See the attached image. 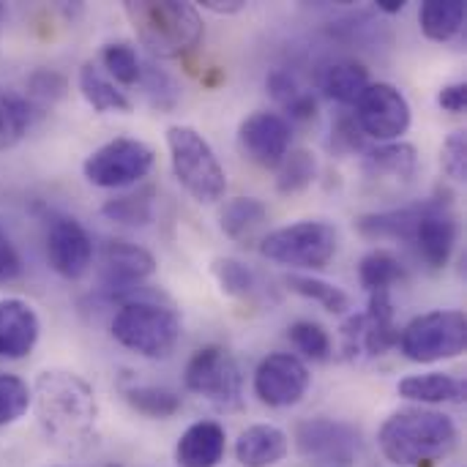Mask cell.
Here are the masks:
<instances>
[{
  "label": "cell",
  "mask_w": 467,
  "mask_h": 467,
  "mask_svg": "<svg viewBox=\"0 0 467 467\" xmlns=\"http://www.w3.org/2000/svg\"><path fill=\"white\" fill-rule=\"evenodd\" d=\"M287 287L293 293L320 304L331 315H345L350 309V296L342 287H337L331 282H323L317 276H298V274H293V276H287Z\"/></svg>",
  "instance_id": "836d02e7"
},
{
  "label": "cell",
  "mask_w": 467,
  "mask_h": 467,
  "mask_svg": "<svg viewBox=\"0 0 467 467\" xmlns=\"http://www.w3.org/2000/svg\"><path fill=\"white\" fill-rule=\"evenodd\" d=\"M421 33L430 41H451L465 25V3L462 0H427L419 11Z\"/></svg>",
  "instance_id": "f1b7e54d"
},
{
  "label": "cell",
  "mask_w": 467,
  "mask_h": 467,
  "mask_svg": "<svg viewBox=\"0 0 467 467\" xmlns=\"http://www.w3.org/2000/svg\"><path fill=\"white\" fill-rule=\"evenodd\" d=\"M30 408L52 446L66 454H82L99 435V402L88 380L66 369H47L36 378Z\"/></svg>",
  "instance_id": "6da1fadb"
},
{
  "label": "cell",
  "mask_w": 467,
  "mask_h": 467,
  "mask_svg": "<svg viewBox=\"0 0 467 467\" xmlns=\"http://www.w3.org/2000/svg\"><path fill=\"white\" fill-rule=\"evenodd\" d=\"M109 331L118 345L142 358H167L181 342L183 326L175 309L150 298H129L118 306Z\"/></svg>",
  "instance_id": "277c9868"
},
{
  "label": "cell",
  "mask_w": 467,
  "mask_h": 467,
  "mask_svg": "<svg viewBox=\"0 0 467 467\" xmlns=\"http://www.w3.org/2000/svg\"><path fill=\"white\" fill-rule=\"evenodd\" d=\"M66 93V79L55 71H36L30 77V96L38 101H57Z\"/></svg>",
  "instance_id": "b9f144b4"
},
{
  "label": "cell",
  "mask_w": 467,
  "mask_h": 467,
  "mask_svg": "<svg viewBox=\"0 0 467 467\" xmlns=\"http://www.w3.org/2000/svg\"><path fill=\"white\" fill-rule=\"evenodd\" d=\"M202 8L213 14H238L246 8V3L244 0H202Z\"/></svg>",
  "instance_id": "f6af8a7d"
},
{
  "label": "cell",
  "mask_w": 467,
  "mask_h": 467,
  "mask_svg": "<svg viewBox=\"0 0 467 467\" xmlns=\"http://www.w3.org/2000/svg\"><path fill=\"white\" fill-rule=\"evenodd\" d=\"M369 85V71L358 60H337L326 66L320 74V90L342 107H356V101L364 96Z\"/></svg>",
  "instance_id": "603a6c76"
},
{
  "label": "cell",
  "mask_w": 467,
  "mask_h": 467,
  "mask_svg": "<svg viewBox=\"0 0 467 467\" xmlns=\"http://www.w3.org/2000/svg\"><path fill=\"white\" fill-rule=\"evenodd\" d=\"M47 260L63 279H82L93 263V241L74 216H55L47 230Z\"/></svg>",
  "instance_id": "e0dca14e"
},
{
  "label": "cell",
  "mask_w": 467,
  "mask_h": 467,
  "mask_svg": "<svg viewBox=\"0 0 467 467\" xmlns=\"http://www.w3.org/2000/svg\"><path fill=\"white\" fill-rule=\"evenodd\" d=\"M296 446L312 467H353L361 449V435L348 421L306 419L296 427Z\"/></svg>",
  "instance_id": "7c38bea8"
},
{
  "label": "cell",
  "mask_w": 467,
  "mask_h": 467,
  "mask_svg": "<svg viewBox=\"0 0 467 467\" xmlns=\"http://www.w3.org/2000/svg\"><path fill=\"white\" fill-rule=\"evenodd\" d=\"M457 216L449 200L432 197L421 202V213L413 230V244L430 268H446L457 246Z\"/></svg>",
  "instance_id": "9a60e30c"
},
{
  "label": "cell",
  "mask_w": 467,
  "mask_h": 467,
  "mask_svg": "<svg viewBox=\"0 0 467 467\" xmlns=\"http://www.w3.org/2000/svg\"><path fill=\"white\" fill-rule=\"evenodd\" d=\"M378 8L386 14H400L405 11V0H378Z\"/></svg>",
  "instance_id": "bcb514c9"
},
{
  "label": "cell",
  "mask_w": 467,
  "mask_h": 467,
  "mask_svg": "<svg viewBox=\"0 0 467 467\" xmlns=\"http://www.w3.org/2000/svg\"><path fill=\"white\" fill-rule=\"evenodd\" d=\"M290 451L287 435L274 424H254L235 441V460L241 467H274Z\"/></svg>",
  "instance_id": "44dd1931"
},
{
  "label": "cell",
  "mask_w": 467,
  "mask_h": 467,
  "mask_svg": "<svg viewBox=\"0 0 467 467\" xmlns=\"http://www.w3.org/2000/svg\"><path fill=\"white\" fill-rule=\"evenodd\" d=\"M268 93L274 96V101L285 109V120H312L317 115V99L312 96V90H306L296 74H290L287 68H274L265 79Z\"/></svg>",
  "instance_id": "cb8c5ba5"
},
{
  "label": "cell",
  "mask_w": 467,
  "mask_h": 467,
  "mask_svg": "<svg viewBox=\"0 0 467 467\" xmlns=\"http://www.w3.org/2000/svg\"><path fill=\"white\" fill-rule=\"evenodd\" d=\"M315 175H317L315 153H309L304 148L290 150L282 159V164L276 167V189H279V194H298L312 186Z\"/></svg>",
  "instance_id": "d6a6232c"
},
{
  "label": "cell",
  "mask_w": 467,
  "mask_h": 467,
  "mask_svg": "<svg viewBox=\"0 0 467 467\" xmlns=\"http://www.w3.org/2000/svg\"><path fill=\"white\" fill-rule=\"evenodd\" d=\"M101 66L107 68V77L115 85H137L140 74H142V60H140L137 49L126 41L107 44L101 49Z\"/></svg>",
  "instance_id": "e575fe53"
},
{
  "label": "cell",
  "mask_w": 467,
  "mask_h": 467,
  "mask_svg": "<svg viewBox=\"0 0 467 467\" xmlns=\"http://www.w3.org/2000/svg\"><path fill=\"white\" fill-rule=\"evenodd\" d=\"M287 337L296 345V350L304 353L312 361H326L328 353H331V337L315 320H298V323H293L290 331H287Z\"/></svg>",
  "instance_id": "f35d334b"
},
{
  "label": "cell",
  "mask_w": 467,
  "mask_h": 467,
  "mask_svg": "<svg viewBox=\"0 0 467 467\" xmlns=\"http://www.w3.org/2000/svg\"><path fill=\"white\" fill-rule=\"evenodd\" d=\"M353 118L364 137L378 142H400L413 123L408 96L391 82H372L353 107Z\"/></svg>",
  "instance_id": "30bf717a"
},
{
  "label": "cell",
  "mask_w": 467,
  "mask_h": 467,
  "mask_svg": "<svg viewBox=\"0 0 467 467\" xmlns=\"http://www.w3.org/2000/svg\"><path fill=\"white\" fill-rule=\"evenodd\" d=\"M183 383L192 394L205 397L219 408H235L241 402L244 378L233 353L222 345H208L197 350L183 372Z\"/></svg>",
  "instance_id": "9c48e42d"
},
{
  "label": "cell",
  "mask_w": 467,
  "mask_h": 467,
  "mask_svg": "<svg viewBox=\"0 0 467 467\" xmlns=\"http://www.w3.org/2000/svg\"><path fill=\"white\" fill-rule=\"evenodd\" d=\"M3 14H5V11H3V5H0V16H3Z\"/></svg>",
  "instance_id": "7dc6e473"
},
{
  "label": "cell",
  "mask_w": 467,
  "mask_h": 467,
  "mask_svg": "<svg viewBox=\"0 0 467 467\" xmlns=\"http://www.w3.org/2000/svg\"><path fill=\"white\" fill-rule=\"evenodd\" d=\"M460 441L457 424L430 408H408L391 413L380 432L378 446L397 467H421L443 460Z\"/></svg>",
  "instance_id": "7a4b0ae2"
},
{
  "label": "cell",
  "mask_w": 467,
  "mask_h": 467,
  "mask_svg": "<svg viewBox=\"0 0 467 467\" xmlns=\"http://www.w3.org/2000/svg\"><path fill=\"white\" fill-rule=\"evenodd\" d=\"M30 386L8 372H0V427L16 424L30 410Z\"/></svg>",
  "instance_id": "8d00e7d4"
},
{
  "label": "cell",
  "mask_w": 467,
  "mask_h": 467,
  "mask_svg": "<svg viewBox=\"0 0 467 467\" xmlns=\"http://www.w3.org/2000/svg\"><path fill=\"white\" fill-rule=\"evenodd\" d=\"M358 279L369 293H389L391 285L405 279V265L389 249H372L358 263Z\"/></svg>",
  "instance_id": "f546056e"
},
{
  "label": "cell",
  "mask_w": 467,
  "mask_h": 467,
  "mask_svg": "<svg viewBox=\"0 0 467 467\" xmlns=\"http://www.w3.org/2000/svg\"><path fill=\"white\" fill-rule=\"evenodd\" d=\"M421 213V202L419 205H405V208H391V211H378V213H364L356 227L361 235L367 238H394V241H410L416 222Z\"/></svg>",
  "instance_id": "484cf974"
},
{
  "label": "cell",
  "mask_w": 467,
  "mask_h": 467,
  "mask_svg": "<svg viewBox=\"0 0 467 467\" xmlns=\"http://www.w3.org/2000/svg\"><path fill=\"white\" fill-rule=\"evenodd\" d=\"M126 402L145 419H172L181 410V397L161 386H131L123 391Z\"/></svg>",
  "instance_id": "1f68e13d"
},
{
  "label": "cell",
  "mask_w": 467,
  "mask_h": 467,
  "mask_svg": "<svg viewBox=\"0 0 467 467\" xmlns=\"http://www.w3.org/2000/svg\"><path fill=\"white\" fill-rule=\"evenodd\" d=\"M397 394L410 402L421 405H449L465 400V383L446 372H427V375H408L400 380Z\"/></svg>",
  "instance_id": "7402d4cb"
},
{
  "label": "cell",
  "mask_w": 467,
  "mask_h": 467,
  "mask_svg": "<svg viewBox=\"0 0 467 467\" xmlns=\"http://www.w3.org/2000/svg\"><path fill=\"white\" fill-rule=\"evenodd\" d=\"M41 337L36 309L22 298H0V358L19 361L33 353Z\"/></svg>",
  "instance_id": "ac0fdd59"
},
{
  "label": "cell",
  "mask_w": 467,
  "mask_h": 467,
  "mask_svg": "<svg viewBox=\"0 0 467 467\" xmlns=\"http://www.w3.org/2000/svg\"><path fill=\"white\" fill-rule=\"evenodd\" d=\"M123 11L140 44L161 60L194 52L205 36L197 5L183 0H126Z\"/></svg>",
  "instance_id": "3957f363"
},
{
  "label": "cell",
  "mask_w": 467,
  "mask_h": 467,
  "mask_svg": "<svg viewBox=\"0 0 467 467\" xmlns=\"http://www.w3.org/2000/svg\"><path fill=\"white\" fill-rule=\"evenodd\" d=\"M331 142L339 148V150H348V153H353V150H364V131L358 129V123H356V118H353V112L350 115H342V118H337V123H334V129H331Z\"/></svg>",
  "instance_id": "60d3db41"
},
{
  "label": "cell",
  "mask_w": 467,
  "mask_h": 467,
  "mask_svg": "<svg viewBox=\"0 0 467 467\" xmlns=\"http://www.w3.org/2000/svg\"><path fill=\"white\" fill-rule=\"evenodd\" d=\"M339 249L337 227L320 219H304L279 230H271L260 241V254L271 263L304 268V271H320L326 268Z\"/></svg>",
  "instance_id": "8992f818"
},
{
  "label": "cell",
  "mask_w": 467,
  "mask_h": 467,
  "mask_svg": "<svg viewBox=\"0 0 467 467\" xmlns=\"http://www.w3.org/2000/svg\"><path fill=\"white\" fill-rule=\"evenodd\" d=\"M364 172L375 183L405 186L419 172V150L410 142H378L364 156Z\"/></svg>",
  "instance_id": "d6986e66"
},
{
  "label": "cell",
  "mask_w": 467,
  "mask_h": 467,
  "mask_svg": "<svg viewBox=\"0 0 467 467\" xmlns=\"http://www.w3.org/2000/svg\"><path fill=\"white\" fill-rule=\"evenodd\" d=\"M79 90H82V99L96 112H118V115H126L134 107L131 99L93 60L82 63V68H79Z\"/></svg>",
  "instance_id": "d4e9b609"
},
{
  "label": "cell",
  "mask_w": 467,
  "mask_h": 467,
  "mask_svg": "<svg viewBox=\"0 0 467 467\" xmlns=\"http://www.w3.org/2000/svg\"><path fill=\"white\" fill-rule=\"evenodd\" d=\"M140 85L145 88L148 101L156 109H161V112H170L178 104V99H181V90H178L175 79L167 71H161L159 66H153V63H142Z\"/></svg>",
  "instance_id": "74e56055"
},
{
  "label": "cell",
  "mask_w": 467,
  "mask_h": 467,
  "mask_svg": "<svg viewBox=\"0 0 467 467\" xmlns=\"http://www.w3.org/2000/svg\"><path fill=\"white\" fill-rule=\"evenodd\" d=\"M156 274V257L131 241H107L101 249V293L115 301L137 298L131 296L145 279Z\"/></svg>",
  "instance_id": "4fadbf2b"
},
{
  "label": "cell",
  "mask_w": 467,
  "mask_h": 467,
  "mask_svg": "<svg viewBox=\"0 0 467 467\" xmlns=\"http://www.w3.org/2000/svg\"><path fill=\"white\" fill-rule=\"evenodd\" d=\"M213 276L222 287L224 296L233 298H252L257 293V276L249 265L233 257H219L213 260Z\"/></svg>",
  "instance_id": "d590c367"
},
{
  "label": "cell",
  "mask_w": 467,
  "mask_h": 467,
  "mask_svg": "<svg viewBox=\"0 0 467 467\" xmlns=\"http://www.w3.org/2000/svg\"><path fill=\"white\" fill-rule=\"evenodd\" d=\"M438 104L451 112V115H462L467 109V85L465 82H449L441 88L438 93Z\"/></svg>",
  "instance_id": "ee69618b"
},
{
  "label": "cell",
  "mask_w": 467,
  "mask_h": 467,
  "mask_svg": "<svg viewBox=\"0 0 467 467\" xmlns=\"http://www.w3.org/2000/svg\"><path fill=\"white\" fill-rule=\"evenodd\" d=\"M153 161L156 153L148 142L134 137H115L85 159L82 175L99 189H126L140 183L153 170Z\"/></svg>",
  "instance_id": "ba28073f"
},
{
  "label": "cell",
  "mask_w": 467,
  "mask_h": 467,
  "mask_svg": "<svg viewBox=\"0 0 467 467\" xmlns=\"http://www.w3.org/2000/svg\"><path fill=\"white\" fill-rule=\"evenodd\" d=\"M402 356L416 364H438L462 356L467 348V317L462 309H435L413 317L397 339Z\"/></svg>",
  "instance_id": "52a82bcc"
},
{
  "label": "cell",
  "mask_w": 467,
  "mask_h": 467,
  "mask_svg": "<svg viewBox=\"0 0 467 467\" xmlns=\"http://www.w3.org/2000/svg\"><path fill=\"white\" fill-rule=\"evenodd\" d=\"M167 148L175 181L202 205H213L227 192V172L211 142L194 129L175 123L167 129Z\"/></svg>",
  "instance_id": "5b68a950"
},
{
  "label": "cell",
  "mask_w": 467,
  "mask_h": 467,
  "mask_svg": "<svg viewBox=\"0 0 467 467\" xmlns=\"http://www.w3.org/2000/svg\"><path fill=\"white\" fill-rule=\"evenodd\" d=\"M30 126V101L14 90L0 88V150L14 148Z\"/></svg>",
  "instance_id": "4dcf8cb0"
},
{
  "label": "cell",
  "mask_w": 467,
  "mask_h": 467,
  "mask_svg": "<svg viewBox=\"0 0 467 467\" xmlns=\"http://www.w3.org/2000/svg\"><path fill=\"white\" fill-rule=\"evenodd\" d=\"M290 140H293V129L282 112L260 109V112H252L238 126L241 148L254 164L265 170H276L282 164V159L290 153Z\"/></svg>",
  "instance_id": "2e32d148"
},
{
  "label": "cell",
  "mask_w": 467,
  "mask_h": 467,
  "mask_svg": "<svg viewBox=\"0 0 467 467\" xmlns=\"http://www.w3.org/2000/svg\"><path fill=\"white\" fill-rule=\"evenodd\" d=\"M441 164L446 170V175L457 183H465L467 178V134L460 131H451L449 140L443 142L441 148Z\"/></svg>",
  "instance_id": "ab89813d"
},
{
  "label": "cell",
  "mask_w": 467,
  "mask_h": 467,
  "mask_svg": "<svg viewBox=\"0 0 467 467\" xmlns=\"http://www.w3.org/2000/svg\"><path fill=\"white\" fill-rule=\"evenodd\" d=\"M19 274H22V257L11 244V238L0 230V285L14 282Z\"/></svg>",
  "instance_id": "7bdbcfd3"
},
{
  "label": "cell",
  "mask_w": 467,
  "mask_h": 467,
  "mask_svg": "<svg viewBox=\"0 0 467 467\" xmlns=\"http://www.w3.org/2000/svg\"><path fill=\"white\" fill-rule=\"evenodd\" d=\"M312 386L309 367L293 353H271L254 369V394L268 408L298 405Z\"/></svg>",
  "instance_id": "5bb4252c"
},
{
  "label": "cell",
  "mask_w": 467,
  "mask_h": 467,
  "mask_svg": "<svg viewBox=\"0 0 467 467\" xmlns=\"http://www.w3.org/2000/svg\"><path fill=\"white\" fill-rule=\"evenodd\" d=\"M400 328L394 320L391 293H369V306L361 315H353L342 326V353L345 358L383 356L397 348Z\"/></svg>",
  "instance_id": "8fae6325"
},
{
  "label": "cell",
  "mask_w": 467,
  "mask_h": 467,
  "mask_svg": "<svg viewBox=\"0 0 467 467\" xmlns=\"http://www.w3.org/2000/svg\"><path fill=\"white\" fill-rule=\"evenodd\" d=\"M104 219L129 224V227H145L156 216V189L153 186H140L126 194H115L101 205Z\"/></svg>",
  "instance_id": "4316f807"
},
{
  "label": "cell",
  "mask_w": 467,
  "mask_h": 467,
  "mask_svg": "<svg viewBox=\"0 0 467 467\" xmlns=\"http://www.w3.org/2000/svg\"><path fill=\"white\" fill-rule=\"evenodd\" d=\"M227 451V432L216 421L192 424L175 443V462L181 467H216Z\"/></svg>",
  "instance_id": "ffe728a7"
},
{
  "label": "cell",
  "mask_w": 467,
  "mask_h": 467,
  "mask_svg": "<svg viewBox=\"0 0 467 467\" xmlns=\"http://www.w3.org/2000/svg\"><path fill=\"white\" fill-rule=\"evenodd\" d=\"M265 222H268V205L257 197H235L219 213L222 233L233 241H249Z\"/></svg>",
  "instance_id": "83f0119b"
}]
</instances>
